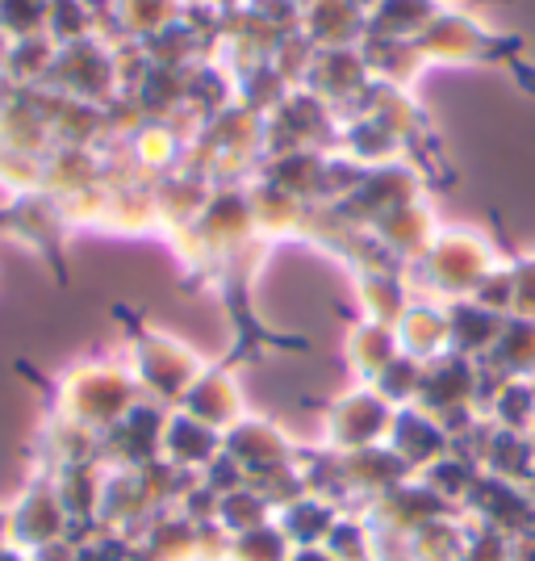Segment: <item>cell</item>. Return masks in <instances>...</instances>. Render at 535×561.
I'll list each match as a JSON object with an SVG mask.
<instances>
[{
  "mask_svg": "<svg viewBox=\"0 0 535 561\" xmlns=\"http://www.w3.org/2000/svg\"><path fill=\"white\" fill-rule=\"evenodd\" d=\"M419 50L427 64H447V68H461V64H493V68L514 71L527 89H535V68H527V43L519 34H498L489 30L477 13L468 9H443L435 22L422 30Z\"/></svg>",
  "mask_w": 535,
  "mask_h": 561,
  "instance_id": "cell-1",
  "label": "cell"
},
{
  "mask_svg": "<svg viewBox=\"0 0 535 561\" xmlns=\"http://www.w3.org/2000/svg\"><path fill=\"white\" fill-rule=\"evenodd\" d=\"M498 260H502V248L481 227H440L431 252L406 273H415L422 298L461 302V298H473V289Z\"/></svg>",
  "mask_w": 535,
  "mask_h": 561,
  "instance_id": "cell-2",
  "label": "cell"
},
{
  "mask_svg": "<svg viewBox=\"0 0 535 561\" xmlns=\"http://www.w3.org/2000/svg\"><path fill=\"white\" fill-rule=\"evenodd\" d=\"M117 319L130 331V374L139 381V394H147L167 411L181 407L188 386L206 374V356L167 331L147 328L142 319H130L126 306H117Z\"/></svg>",
  "mask_w": 535,
  "mask_h": 561,
  "instance_id": "cell-3",
  "label": "cell"
},
{
  "mask_svg": "<svg viewBox=\"0 0 535 561\" xmlns=\"http://www.w3.org/2000/svg\"><path fill=\"white\" fill-rule=\"evenodd\" d=\"M63 420L80 432H109L135 402L139 381L114 360H89L63 377Z\"/></svg>",
  "mask_w": 535,
  "mask_h": 561,
  "instance_id": "cell-4",
  "label": "cell"
},
{
  "mask_svg": "<svg viewBox=\"0 0 535 561\" xmlns=\"http://www.w3.org/2000/svg\"><path fill=\"white\" fill-rule=\"evenodd\" d=\"M394 415L397 411L376 394L373 386H351V390L323 402L318 445L330 448V453H364V448L385 445Z\"/></svg>",
  "mask_w": 535,
  "mask_h": 561,
  "instance_id": "cell-5",
  "label": "cell"
},
{
  "mask_svg": "<svg viewBox=\"0 0 535 561\" xmlns=\"http://www.w3.org/2000/svg\"><path fill=\"white\" fill-rule=\"evenodd\" d=\"M47 84H55L71 101H84V105H109L121 84V64H117V47H109L101 34H89L80 43H63L55 47L50 59Z\"/></svg>",
  "mask_w": 535,
  "mask_h": 561,
  "instance_id": "cell-6",
  "label": "cell"
},
{
  "mask_svg": "<svg viewBox=\"0 0 535 561\" xmlns=\"http://www.w3.org/2000/svg\"><path fill=\"white\" fill-rule=\"evenodd\" d=\"M481 365L468 360V356H456V352H443L435 356L427 369H422V390L419 402L431 420H440L452 436L468 427V423L481 415Z\"/></svg>",
  "mask_w": 535,
  "mask_h": 561,
  "instance_id": "cell-7",
  "label": "cell"
},
{
  "mask_svg": "<svg viewBox=\"0 0 535 561\" xmlns=\"http://www.w3.org/2000/svg\"><path fill=\"white\" fill-rule=\"evenodd\" d=\"M335 139H339V114L305 89H293L272 114L264 117V156L293 151V147L335 151Z\"/></svg>",
  "mask_w": 535,
  "mask_h": 561,
  "instance_id": "cell-8",
  "label": "cell"
},
{
  "mask_svg": "<svg viewBox=\"0 0 535 561\" xmlns=\"http://www.w3.org/2000/svg\"><path fill=\"white\" fill-rule=\"evenodd\" d=\"M422 176H427V172L415 168L410 160L369 168L364 181L351 188L344 202H335V210L344 214L348 222H356V227L369 231V222H376L381 214H389V210H397V206H406V202L427 197V181H422Z\"/></svg>",
  "mask_w": 535,
  "mask_h": 561,
  "instance_id": "cell-9",
  "label": "cell"
},
{
  "mask_svg": "<svg viewBox=\"0 0 535 561\" xmlns=\"http://www.w3.org/2000/svg\"><path fill=\"white\" fill-rule=\"evenodd\" d=\"M461 515H465L468 524L489 528V533H498V537H507V540L523 537V533H535V486L481 473Z\"/></svg>",
  "mask_w": 535,
  "mask_h": 561,
  "instance_id": "cell-10",
  "label": "cell"
},
{
  "mask_svg": "<svg viewBox=\"0 0 535 561\" xmlns=\"http://www.w3.org/2000/svg\"><path fill=\"white\" fill-rule=\"evenodd\" d=\"M222 453H226L247 478H256V473H268V469H277V466H293V461L302 457V445H293V436H289L277 420L247 411V415L222 436Z\"/></svg>",
  "mask_w": 535,
  "mask_h": 561,
  "instance_id": "cell-11",
  "label": "cell"
},
{
  "mask_svg": "<svg viewBox=\"0 0 535 561\" xmlns=\"http://www.w3.org/2000/svg\"><path fill=\"white\" fill-rule=\"evenodd\" d=\"M369 84H373V76H369V64H364L360 47H339L314 55L302 89L314 93L318 101H326L335 114L344 117L360 105V96L369 93Z\"/></svg>",
  "mask_w": 535,
  "mask_h": 561,
  "instance_id": "cell-12",
  "label": "cell"
},
{
  "mask_svg": "<svg viewBox=\"0 0 535 561\" xmlns=\"http://www.w3.org/2000/svg\"><path fill=\"white\" fill-rule=\"evenodd\" d=\"M364 512H369V519H373L385 537H397V540L415 537L419 528L435 524V519L461 515L456 507H447L440 494L427 491L422 478H406L402 486H394V491H385L381 499H373Z\"/></svg>",
  "mask_w": 535,
  "mask_h": 561,
  "instance_id": "cell-13",
  "label": "cell"
},
{
  "mask_svg": "<svg viewBox=\"0 0 535 561\" xmlns=\"http://www.w3.org/2000/svg\"><path fill=\"white\" fill-rule=\"evenodd\" d=\"M369 234L381 243V252L394 264L415 268L431 252V243L440 234V222H435V210L427 206V197H419V202H406V206H397V210L381 214L376 222H369Z\"/></svg>",
  "mask_w": 535,
  "mask_h": 561,
  "instance_id": "cell-14",
  "label": "cell"
},
{
  "mask_svg": "<svg viewBox=\"0 0 535 561\" xmlns=\"http://www.w3.org/2000/svg\"><path fill=\"white\" fill-rule=\"evenodd\" d=\"M181 411L226 436L234 423L247 415V402H243V390L234 381L231 365H206V374L197 377L188 386V394L181 398Z\"/></svg>",
  "mask_w": 535,
  "mask_h": 561,
  "instance_id": "cell-15",
  "label": "cell"
},
{
  "mask_svg": "<svg viewBox=\"0 0 535 561\" xmlns=\"http://www.w3.org/2000/svg\"><path fill=\"white\" fill-rule=\"evenodd\" d=\"M218 457H222V432H213L201 420L185 415L181 407H172L167 423H163L160 461H167V466L188 473V478H201Z\"/></svg>",
  "mask_w": 535,
  "mask_h": 561,
  "instance_id": "cell-16",
  "label": "cell"
},
{
  "mask_svg": "<svg viewBox=\"0 0 535 561\" xmlns=\"http://www.w3.org/2000/svg\"><path fill=\"white\" fill-rule=\"evenodd\" d=\"M385 445L394 448L397 461L410 473H422L427 466H435L440 457L452 453V432L440 420H431L422 407H402L394 415V427H389Z\"/></svg>",
  "mask_w": 535,
  "mask_h": 561,
  "instance_id": "cell-17",
  "label": "cell"
},
{
  "mask_svg": "<svg viewBox=\"0 0 535 561\" xmlns=\"http://www.w3.org/2000/svg\"><path fill=\"white\" fill-rule=\"evenodd\" d=\"M298 30L318 50L360 47L364 34H369V9L356 4V0H310L302 9Z\"/></svg>",
  "mask_w": 535,
  "mask_h": 561,
  "instance_id": "cell-18",
  "label": "cell"
},
{
  "mask_svg": "<svg viewBox=\"0 0 535 561\" xmlns=\"http://www.w3.org/2000/svg\"><path fill=\"white\" fill-rule=\"evenodd\" d=\"M351 289H356L360 314H364V319H376V323L397 328L402 314L410 310V285H406V268H402V264H369V268H356V273H351Z\"/></svg>",
  "mask_w": 535,
  "mask_h": 561,
  "instance_id": "cell-19",
  "label": "cell"
},
{
  "mask_svg": "<svg viewBox=\"0 0 535 561\" xmlns=\"http://www.w3.org/2000/svg\"><path fill=\"white\" fill-rule=\"evenodd\" d=\"M402 344H397V328L389 323H376V319H364L356 314L348 323V340H344V365L356 386H373L376 377L389 369Z\"/></svg>",
  "mask_w": 535,
  "mask_h": 561,
  "instance_id": "cell-20",
  "label": "cell"
},
{
  "mask_svg": "<svg viewBox=\"0 0 535 561\" xmlns=\"http://www.w3.org/2000/svg\"><path fill=\"white\" fill-rule=\"evenodd\" d=\"M339 461H344V478H348V491L356 507H369L373 499L402 486L406 478H415L410 469L397 461V453L389 445L364 448V453H339Z\"/></svg>",
  "mask_w": 535,
  "mask_h": 561,
  "instance_id": "cell-21",
  "label": "cell"
},
{
  "mask_svg": "<svg viewBox=\"0 0 535 561\" xmlns=\"http://www.w3.org/2000/svg\"><path fill=\"white\" fill-rule=\"evenodd\" d=\"M360 55H364V64H369V76H373L376 84H389V89H415L419 84V76L431 64L422 59V50L415 38H381V34H364V43H360Z\"/></svg>",
  "mask_w": 535,
  "mask_h": 561,
  "instance_id": "cell-22",
  "label": "cell"
},
{
  "mask_svg": "<svg viewBox=\"0 0 535 561\" xmlns=\"http://www.w3.org/2000/svg\"><path fill=\"white\" fill-rule=\"evenodd\" d=\"M397 344L406 356H415L422 365H431L435 356L452 352V328H447V302L419 298L397 323Z\"/></svg>",
  "mask_w": 535,
  "mask_h": 561,
  "instance_id": "cell-23",
  "label": "cell"
},
{
  "mask_svg": "<svg viewBox=\"0 0 535 561\" xmlns=\"http://www.w3.org/2000/svg\"><path fill=\"white\" fill-rule=\"evenodd\" d=\"M335 151L360 168H381V164H397L406 160V147L369 114H344L339 117V139H335Z\"/></svg>",
  "mask_w": 535,
  "mask_h": 561,
  "instance_id": "cell-24",
  "label": "cell"
},
{
  "mask_svg": "<svg viewBox=\"0 0 535 561\" xmlns=\"http://www.w3.org/2000/svg\"><path fill=\"white\" fill-rule=\"evenodd\" d=\"M502 323L507 314H493L486 306H477L473 298H461V302H447V328H452V352L456 356H468V360H486L498 335H502Z\"/></svg>",
  "mask_w": 535,
  "mask_h": 561,
  "instance_id": "cell-25",
  "label": "cell"
},
{
  "mask_svg": "<svg viewBox=\"0 0 535 561\" xmlns=\"http://www.w3.org/2000/svg\"><path fill=\"white\" fill-rule=\"evenodd\" d=\"M339 515H344V507H335L323 494L305 491L302 499H293L289 507H280L277 524L293 549H314V545H326V537H330V528H335Z\"/></svg>",
  "mask_w": 535,
  "mask_h": 561,
  "instance_id": "cell-26",
  "label": "cell"
},
{
  "mask_svg": "<svg viewBox=\"0 0 535 561\" xmlns=\"http://www.w3.org/2000/svg\"><path fill=\"white\" fill-rule=\"evenodd\" d=\"M493 377H523V381H535V319H519V314H507L502 323V335L489 352L486 360Z\"/></svg>",
  "mask_w": 535,
  "mask_h": 561,
  "instance_id": "cell-27",
  "label": "cell"
},
{
  "mask_svg": "<svg viewBox=\"0 0 535 561\" xmlns=\"http://www.w3.org/2000/svg\"><path fill=\"white\" fill-rule=\"evenodd\" d=\"M323 549L335 561H385V537L364 507H348L339 515Z\"/></svg>",
  "mask_w": 535,
  "mask_h": 561,
  "instance_id": "cell-28",
  "label": "cell"
},
{
  "mask_svg": "<svg viewBox=\"0 0 535 561\" xmlns=\"http://www.w3.org/2000/svg\"><path fill=\"white\" fill-rule=\"evenodd\" d=\"M443 9H447L443 0H373L369 34H381V38H419Z\"/></svg>",
  "mask_w": 535,
  "mask_h": 561,
  "instance_id": "cell-29",
  "label": "cell"
},
{
  "mask_svg": "<svg viewBox=\"0 0 535 561\" xmlns=\"http://www.w3.org/2000/svg\"><path fill=\"white\" fill-rule=\"evenodd\" d=\"M130 156L139 160L142 172H172L188 156V139L176 135L167 122L151 117L130 135Z\"/></svg>",
  "mask_w": 535,
  "mask_h": 561,
  "instance_id": "cell-30",
  "label": "cell"
},
{
  "mask_svg": "<svg viewBox=\"0 0 535 561\" xmlns=\"http://www.w3.org/2000/svg\"><path fill=\"white\" fill-rule=\"evenodd\" d=\"M415 478H422V486L431 494H440L447 507H456V512H465L468 494H473V486H477V478H481V466L477 461H468L465 453H447V457H440L435 466H427L422 473H415Z\"/></svg>",
  "mask_w": 535,
  "mask_h": 561,
  "instance_id": "cell-31",
  "label": "cell"
},
{
  "mask_svg": "<svg viewBox=\"0 0 535 561\" xmlns=\"http://www.w3.org/2000/svg\"><path fill=\"white\" fill-rule=\"evenodd\" d=\"M293 558V545L280 533L277 519L256 524L247 533H231L222 545V561H289Z\"/></svg>",
  "mask_w": 535,
  "mask_h": 561,
  "instance_id": "cell-32",
  "label": "cell"
},
{
  "mask_svg": "<svg viewBox=\"0 0 535 561\" xmlns=\"http://www.w3.org/2000/svg\"><path fill=\"white\" fill-rule=\"evenodd\" d=\"M268 519H277L272 507L264 503V494L252 486V482H243L239 491L222 494L218 499V515H213V524L231 537V533H247V528H256V524H268Z\"/></svg>",
  "mask_w": 535,
  "mask_h": 561,
  "instance_id": "cell-33",
  "label": "cell"
},
{
  "mask_svg": "<svg viewBox=\"0 0 535 561\" xmlns=\"http://www.w3.org/2000/svg\"><path fill=\"white\" fill-rule=\"evenodd\" d=\"M422 369H427L422 360L406 356V352H397L394 360H389V369L373 381V390L385 398L394 411H402V407H415V402H419V390H422Z\"/></svg>",
  "mask_w": 535,
  "mask_h": 561,
  "instance_id": "cell-34",
  "label": "cell"
},
{
  "mask_svg": "<svg viewBox=\"0 0 535 561\" xmlns=\"http://www.w3.org/2000/svg\"><path fill=\"white\" fill-rule=\"evenodd\" d=\"M47 18H50L47 0H0V34L9 43L47 34Z\"/></svg>",
  "mask_w": 535,
  "mask_h": 561,
  "instance_id": "cell-35",
  "label": "cell"
},
{
  "mask_svg": "<svg viewBox=\"0 0 535 561\" xmlns=\"http://www.w3.org/2000/svg\"><path fill=\"white\" fill-rule=\"evenodd\" d=\"M473 302L493 310V314H511L514 310V264L511 256H502L493 268H489L481 285L473 289Z\"/></svg>",
  "mask_w": 535,
  "mask_h": 561,
  "instance_id": "cell-36",
  "label": "cell"
},
{
  "mask_svg": "<svg viewBox=\"0 0 535 561\" xmlns=\"http://www.w3.org/2000/svg\"><path fill=\"white\" fill-rule=\"evenodd\" d=\"M456 561H511V540L465 519V549Z\"/></svg>",
  "mask_w": 535,
  "mask_h": 561,
  "instance_id": "cell-37",
  "label": "cell"
},
{
  "mask_svg": "<svg viewBox=\"0 0 535 561\" xmlns=\"http://www.w3.org/2000/svg\"><path fill=\"white\" fill-rule=\"evenodd\" d=\"M514 264V310L519 319H535V248L511 256Z\"/></svg>",
  "mask_w": 535,
  "mask_h": 561,
  "instance_id": "cell-38",
  "label": "cell"
},
{
  "mask_svg": "<svg viewBox=\"0 0 535 561\" xmlns=\"http://www.w3.org/2000/svg\"><path fill=\"white\" fill-rule=\"evenodd\" d=\"M511 561H535V533L511 540Z\"/></svg>",
  "mask_w": 535,
  "mask_h": 561,
  "instance_id": "cell-39",
  "label": "cell"
},
{
  "mask_svg": "<svg viewBox=\"0 0 535 561\" xmlns=\"http://www.w3.org/2000/svg\"><path fill=\"white\" fill-rule=\"evenodd\" d=\"M289 561H335V558L326 553L323 545H314V549H293V558Z\"/></svg>",
  "mask_w": 535,
  "mask_h": 561,
  "instance_id": "cell-40",
  "label": "cell"
},
{
  "mask_svg": "<svg viewBox=\"0 0 535 561\" xmlns=\"http://www.w3.org/2000/svg\"><path fill=\"white\" fill-rule=\"evenodd\" d=\"M4 50H9V38H4V34H0V59H4Z\"/></svg>",
  "mask_w": 535,
  "mask_h": 561,
  "instance_id": "cell-41",
  "label": "cell"
},
{
  "mask_svg": "<svg viewBox=\"0 0 535 561\" xmlns=\"http://www.w3.org/2000/svg\"><path fill=\"white\" fill-rule=\"evenodd\" d=\"M527 440H532V461H535V427L527 432Z\"/></svg>",
  "mask_w": 535,
  "mask_h": 561,
  "instance_id": "cell-42",
  "label": "cell"
},
{
  "mask_svg": "<svg viewBox=\"0 0 535 561\" xmlns=\"http://www.w3.org/2000/svg\"><path fill=\"white\" fill-rule=\"evenodd\" d=\"M289 4H298V9H305V4H310V0H289Z\"/></svg>",
  "mask_w": 535,
  "mask_h": 561,
  "instance_id": "cell-43",
  "label": "cell"
},
{
  "mask_svg": "<svg viewBox=\"0 0 535 561\" xmlns=\"http://www.w3.org/2000/svg\"><path fill=\"white\" fill-rule=\"evenodd\" d=\"M481 4H486V0H481Z\"/></svg>",
  "mask_w": 535,
  "mask_h": 561,
  "instance_id": "cell-44",
  "label": "cell"
}]
</instances>
